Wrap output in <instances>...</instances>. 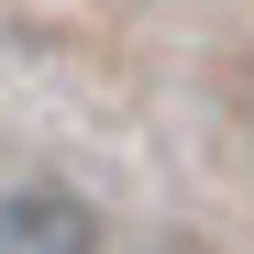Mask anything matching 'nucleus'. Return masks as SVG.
<instances>
[{
    "mask_svg": "<svg viewBox=\"0 0 254 254\" xmlns=\"http://www.w3.org/2000/svg\"><path fill=\"white\" fill-rule=\"evenodd\" d=\"M89 243H100V210L56 177H22L0 199V254H89Z\"/></svg>",
    "mask_w": 254,
    "mask_h": 254,
    "instance_id": "nucleus-1",
    "label": "nucleus"
}]
</instances>
